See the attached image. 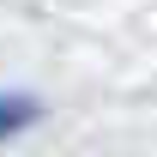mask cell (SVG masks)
<instances>
[{"label": "cell", "instance_id": "1", "mask_svg": "<svg viewBox=\"0 0 157 157\" xmlns=\"http://www.w3.org/2000/svg\"><path fill=\"white\" fill-rule=\"evenodd\" d=\"M42 121V103L24 97V91H0V139H18L24 127Z\"/></svg>", "mask_w": 157, "mask_h": 157}]
</instances>
